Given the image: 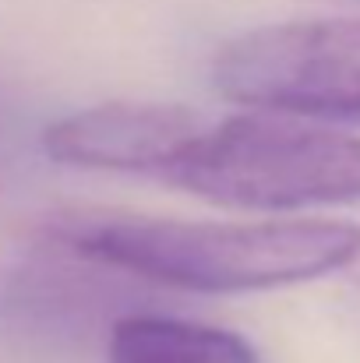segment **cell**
<instances>
[{
	"label": "cell",
	"mask_w": 360,
	"mask_h": 363,
	"mask_svg": "<svg viewBox=\"0 0 360 363\" xmlns=\"http://www.w3.org/2000/svg\"><path fill=\"white\" fill-rule=\"evenodd\" d=\"M46 233L71 254L195 293H254L311 282L360 257L357 223H191L120 212H64Z\"/></svg>",
	"instance_id": "cell-1"
},
{
	"label": "cell",
	"mask_w": 360,
	"mask_h": 363,
	"mask_svg": "<svg viewBox=\"0 0 360 363\" xmlns=\"http://www.w3.org/2000/svg\"><path fill=\"white\" fill-rule=\"evenodd\" d=\"M163 180L254 212L360 205V138L290 113H237L205 121Z\"/></svg>",
	"instance_id": "cell-2"
},
{
	"label": "cell",
	"mask_w": 360,
	"mask_h": 363,
	"mask_svg": "<svg viewBox=\"0 0 360 363\" xmlns=\"http://www.w3.org/2000/svg\"><path fill=\"white\" fill-rule=\"evenodd\" d=\"M219 96L304 121L360 123V18H300L230 39L212 64Z\"/></svg>",
	"instance_id": "cell-3"
},
{
	"label": "cell",
	"mask_w": 360,
	"mask_h": 363,
	"mask_svg": "<svg viewBox=\"0 0 360 363\" xmlns=\"http://www.w3.org/2000/svg\"><path fill=\"white\" fill-rule=\"evenodd\" d=\"M202 127L205 117L187 106L103 103L50 123L43 130V148L64 166L152 173L163 180Z\"/></svg>",
	"instance_id": "cell-4"
},
{
	"label": "cell",
	"mask_w": 360,
	"mask_h": 363,
	"mask_svg": "<svg viewBox=\"0 0 360 363\" xmlns=\"http://www.w3.org/2000/svg\"><path fill=\"white\" fill-rule=\"evenodd\" d=\"M107 363H261V357L237 332L216 325L124 314L110 328Z\"/></svg>",
	"instance_id": "cell-5"
}]
</instances>
